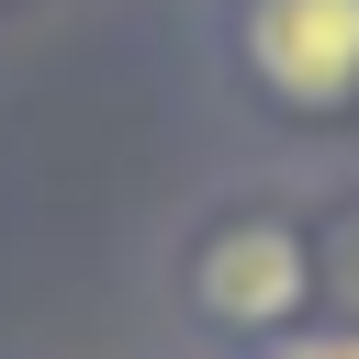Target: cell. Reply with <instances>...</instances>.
<instances>
[{
	"label": "cell",
	"instance_id": "1",
	"mask_svg": "<svg viewBox=\"0 0 359 359\" xmlns=\"http://www.w3.org/2000/svg\"><path fill=\"white\" fill-rule=\"evenodd\" d=\"M180 292H191V314H202L224 348L292 337V325L325 303V280H314V224L280 213V202L213 213V224L191 236V258H180Z\"/></svg>",
	"mask_w": 359,
	"mask_h": 359
},
{
	"label": "cell",
	"instance_id": "2",
	"mask_svg": "<svg viewBox=\"0 0 359 359\" xmlns=\"http://www.w3.org/2000/svg\"><path fill=\"white\" fill-rule=\"evenodd\" d=\"M224 56L269 112L325 123V112L359 101V0H236Z\"/></svg>",
	"mask_w": 359,
	"mask_h": 359
},
{
	"label": "cell",
	"instance_id": "3",
	"mask_svg": "<svg viewBox=\"0 0 359 359\" xmlns=\"http://www.w3.org/2000/svg\"><path fill=\"white\" fill-rule=\"evenodd\" d=\"M236 359H359V325H337V314H303L292 337H258V348H236Z\"/></svg>",
	"mask_w": 359,
	"mask_h": 359
}]
</instances>
